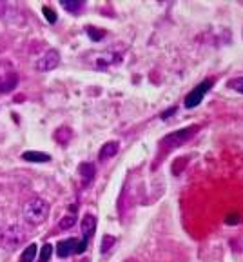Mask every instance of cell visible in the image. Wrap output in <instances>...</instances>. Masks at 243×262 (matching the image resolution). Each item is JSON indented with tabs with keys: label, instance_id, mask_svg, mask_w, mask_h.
<instances>
[{
	"label": "cell",
	"instance_id": "cell-10",
	"mask_svg": "<svg viewBox=\"0 0 243 262\" xmlns=\"http://www.w3.org/2000/svg\"><path fill=\"white\" fill-rule=\"evenodd\" d=\"M22 159L28 160V162H49L51 157L47 153H40V151H26L22 155Z\"/></svg>",
	"mask_w": 243,
	"mask_h": 262
},
{
	"label": "cell",
	"instance_id": "cell-12",
	"mask_svg": "<svg viewBox=\"0 0 243 262\" xmlns=\"http://www.w3.org/2000/svg\"><path fill=\"white\" fill-rule=\"evenodd\" d=\"M62 8L69 13H77L84 8V2H80V0H62Z\"/></svg>",
	"mask_w": 243,
	"mask_h": 262
},
{
	"label": "cell",
	"instance_id": "cell-2",
	"mask_svg": "<svg viewBox=\"0 0 243 262\" xmlns=\"http://www.w3.org/2000/svg\"><path fill=\"white\" fill-rule=\"evenodd\" d=\"M16 71L13 70V66L9 62L2 60L0 62V93H9L16 88Z\"/></svg>",
	"mask_w": 243,
	"mask_h": 262
},
{
	"label": "cell",
	"instance_id": "cell-6",
	"mask_svg": "<svg viewBox=\"0 0 243 262\" xmlns=\"http://www.w3.org/2000/svg\"><path fill=\"white\" fill-rule=\"evenodd\" d=\"M78 244H80V242H78L77 238H65V241L58 242V246H57V255H58L60 258L71 257V255L77 253Z\"/></svg>",
	"mask_w": 243,
	"mask_h": 262
},
{
	"label": "cell",
	"instance_id": "cell-15",
	"mask_svg": "<svg viewBox=\"0 0 243 262\" xmlns=\"http://www.w3.org/2000/svg\"><path fill=\"white\" fill-rule=\"evenodd\" d=\"M113 244H114V238L113 237H106V238H104V241H102V253H106V251L109 250Z\"/></svg>",
	"mask_w": 243,
	"mask_h": 262
},
{
	"label": "cell",
	"instance_id": "cell-13",
	"mask_svg": "<svg viewBox=\"0 0 243 262\" xmlns=\"http://www.w3.org/2000/svg\"><path fill=\"white\" fill-rule=\"evenodd\" d=\"M53 246L51 244H44V248L40 250V258H38V262H47L49 258H51V255H53Z\"/></svg>",
	"mask_w": 243,
	"mask_h": 262
},
{
	"label": "cell",
	"instance_id": "cell-18",
	"mask_svg": "<svg viewBox=\"0 0 243 262\" xmlns=\"http://www.w3.org/2000/svg\"><path fill=\"white\" fill-rule=\"evenodd\" d=\"M175 111H176L175 107H173V110H169V111H165V113L162 115V119H167V117H169V115H173V113H175Z\"/></svg>",
	"mask_w": 243,
	"mask_h": 262
},
{
	"label": "cell",
	"instance_id": "cell-4",
	"mask_svg": "<svg viewBox=\"0 0 243 262\" xmlns=\"http://www.w3.org/2000/svg\"><path fill=\"white\" fill-rule=\"evenodd\" d=\"M212 84H214V78H207V80L200 82L198 86H196L195 90L190 91V93L185 97V107L187 110H192V107L198 106V104L203 100V97L207 95V91L212 88Z\"/></svg>",
	"mask_w": 243,
	"mask_h": 262
},
{
	"label": "cell",
	"instance_id": "cell-9",
	"mask_svg": "<svg viewBox=\"0 0 243 262\" xmlns=\"http://www.w3.org/2000/svg\"><path fill=\"white\" fill-rule=\"evenodd\" d=\"M116 153H118V142H107V144H104V146H102L98 159L107 160V159H111V157L116 155Z\"/></svg>",
	"mask_w": 243,
	"mask_h": 262
},
{
	"label": "cell",
	"instance_id": "cell-11",
	"mask_svg": "<svg viewBox=\"0 0 243 262\" xmlns=\"http://www.w3.org/2000/svg\"><path fill=\"white\" fill-rule=\"evenodd\" d=\"M38 253V248L37 244H29L20 255V262H35V257Z\"/></svg>",
	"mask_w": 243,
	"mask_h": 262
},
{
	"label": "cell",
	"instance_id": "cell-8",
	"mask_svg": "<svg viewBox=\"0 0 243 262\" xmlns=\"http://www.w3.org/2000/svg\"><path fill=\"white\" fill-rule=\"evenodd\" d=\"M78 173H80L84 186H87L91 182V180H93V177H94V173H96V169H94V166L91 162H82L80 166H78Z\"/></svg>",
	"mask_w": 243,
	"mask_h": 262
},
{
	"label": "cell",
	"instance_id": "cell-1",
	"mask_svg": "<svg viewBox=\"0 0 243 262\" xmlns=\"http://www.w3.org/2000/svg\"><path fill=\"white\" fill-rule=\"evenodd\" d=\"M22 215H24V219L29 224L38 226L47 219L49 204L45 201H42V199H38V196H35V199H31L29 202H26L24 209H22Z\"/></svg>",
	"mask_w": 243,
	"mask_h": 262
},
{
	"label": "cell",
	"instance_id": "cell-3",
	"mask_svg": "<svg viewBox=\"0 0 243 262\" xmlns=\"http://www.w3.org/2000/svg\"><path fill=\"white\" fill-rule=\"evenodd\" d=\"M200 129V126H190V127H183L180 131H175V133H171L169 137L162 140L163 146H167V149H175V147H180L182 144H185L190 137H195V133Z\"/></svg>",
	"mask_w": 243,
	"mask_h": 262
},
{
	"label": "cell",
	"instance_id": "cell-7",
	"mask_svg": "<svg viewBox=\"0 0 243 262\" xmlns=\"http://www.w3.org/2000/svg\"><path fill=\"white\" fill-rule=\"evenodd\" d=\"M80 228H82V235H84V238H82V241L89 244L91 235H93L94 229H96V217H94V215H85V217L82 219Z\"/></svg>",
	"mask_w": 243,
	"mask_h": 262
},
{
	"label": "cell",
	"instance_id": "cell-16",
	"mask_svg": "<svg viewBox=\"0 0 243 262\" xmlns=\"http://www.w3.org/2000/svg\"><path fill=\"white\" fill-rule=\"evenodd\" d=\"M73 224H75V219H73V217L62 219V222H60L62 228H71V226H73Z\"/></svg>",
	"mask_w": 243,
	"mask_h": 262
},
{
	"label": "cell",
	"instance_id": "cell-14",
	"mask_svg": "<svg viewBox=\"0 0 243 262\" xmlns=\"http://www.w3.org/2000/svg\"><path fill=\"white\" fill-rule=\"evenodd\" d=\"M42 13H44V15H45V20H47L49 24H55V22H57V13H55L51 8H47V6H44V8H42Z\"/></svg>",
	"mask_w": 243,
	"mask_h": 262
},
{
	"label": "cell",
	"instance_id": "cell-17",
	"mask_svg": "<svg viewBox=\"0 0 243 262\" xmlns=\"http://www.w3.org/2000/svg\"><path fill=\"white\" fill-rule=\"evenodd\" d=\"M234 86H236V90H238V91H239V93H243V78H239V80H238V82H236Z\"/></svg>",
	"mask_w": 243,
	"mask_h": 262
},
{
	"label": "cell",
	"instance_id": "cell-5",
	"mask_svg": "<svg viewBox=\"0 0 243 262\" xmlns=\"http://www.w3.org/2000/svg\"><path fill=\"white\" fill-rule=\"evenodd\" d=\"M58 64H60V53H58L57 49H49V51H45L44 55L38 57V60L35 62V68L38 71H51Z\"/></svg>",
	"mask_w": 243,
	"mask_h": 262
}]
</instances>
